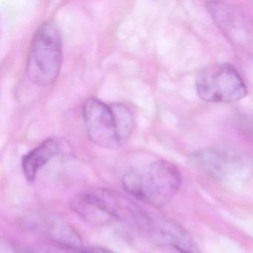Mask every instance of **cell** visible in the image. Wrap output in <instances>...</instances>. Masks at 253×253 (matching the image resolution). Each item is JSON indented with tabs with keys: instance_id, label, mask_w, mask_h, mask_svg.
<instances>
[{
	"instance_id": "obj_4",
	"label": "cell",
	"mask_w": 253,
	"mask_h": 253,
	"mask_svg": "<svg viewBox=\"0 0 253 253\" xmlns=\"http://www.w3.org/2000/svg\"><path fill=\"white\" fill-rule=\"evenodd\" d=\"M198 96L210 103H233L244 98L247 86L236 69L229 64H217L203 69L196 78Z\"/></svg>"
},
{
	"instance_id": "obj_8",
	"label": "cell",
	"mask_w": 253,
	"mask_h": 253,
	"mask_svg": "<svg viewBox=\"0 0 253 253\" xmlns=\"http://www.w3.org/2000/svg\"><path fill=\"white\" fill-rule=\"evenodd\" d=\"M151 233L159 237L179 253H201L188 231L171 219H154Z\"/></svg>"
},
{
	"instance_id": "obj_9",
	"label": "cell",
	"mask_w": 253,
	"mask_h": 253,
	"mask_svg": "<svg viewBox=\"0 0 253 253\" xmlns=\"http://www.w3.org/2000/svg\"><path fill=\"white\" fill-rule=\"evenodd\" d=\"M61 151L60 139L49 137L25 155L22 160V168L28 181H34L40 170Z\"/></svg>"
},
{
	"instance_id": "obj_1",
	"label": "cell",
	"mask_w": 253,
	"mask_h": 253,
	"mask_svg": "<svg viewBox=\"0 0 253 253\" xmlns=\"http://www.w3.org/2000/svg\"><path fill=\"white\" fill-rule=\"evenodd\" d=\"M181 183L178 169L166 161L131 169L122 180L123 186L128 193L157 208L170 204L180 190Z\"/></svg>"
},
{
	"instance_id": "obj_13",
	"label": "cell",
	"mask_w": 253,
	"mask_h": 253,
	"mask_svg": "<svg viewBox=\"0 0 253 253\" xmlns=\"http://www.w3.org/2000/svg\"><path fill=\"white\" fill-rule=\"evenodd\" d=\"M244 131L253 140V119L244 124Z\"/></svg>"
},
{
	"instance_id": "obj_12",
	"label": "cell",
	"mask_w": 253,
	"mask_h": 253,
	"mask_svg": "<svg viewBox=\"0 0 253 253\" xmlns=\"http://www.w3.org/2000/svg\"><path fill=\"white\" fill-rule=\"evenodd\" d=\"M85 249L86 253H113L103 247H93Z\"/></svg>"
},
{
	"instance_id": "obj_6",
	"label": "cell",
	"mask_w": 253,
	"mask_h": 253,
	"mask_svg": "<svg viewBox=\"0 0 253 253\" xmlns=\"http://www.w3.org/2000/svg\"><path fill=\"white\" fill-rule=\"evenodd\" d=\"M192 160L200 169L217 180L239 175L247 166L242 154L229 148L211 147L192 154Z\"/></svg>"
},
{
	"instance_id": "obj_11",
	"label": "cell",
	"mask_w": 253,
	"mask_h": 253,
	"mask_svg": "<svg viewBox=\"0 0 253 253\" xmlns=\"http://www.w3.org/2000/svg\"><path fill=\"white\" fill-rule=\"evenodd\" d=\"M47 253H86L84 247H73L54 244L48 248Z\"/></svg>"
},
{
	"instance_id": "obj_5",
	"label": "cell",
	"mask_w": 253,
	"mask_h": 253,
	"mask_svg": "<svg viewBox=\"0 0 253 253\" xmlns=\"http://www.w3.org/2000/svg\"><path fill=\"white\" fill-rule=\"evenodd\" d=\"M83 120L91 142L105 149H115L123 144L112 105L91 97L84 102Z\"/></svg>"
},
{
	"instance_id": "obj_3",
	"label": "cell",
	"mask_w": 253,
	"mask_h": 253,
	"mask_svg": "<svg viewBox=\"0 0 253 253\" xmlns=\"http://www.w3.org/2000/svg\"><path fill=\"white\" fill-rule=\"evenodd\" d=\"M63 42L60 28L53 19L44 22L31 41L26 60V75L40 86L54 84L63 64Z\"/></svg>"
},
{
	"instance_id": "obj_2",
	"label": "cell",
	"mask_w": 253,
	"mask_h": 253,
	"mask_svg": "<svg viewBox=\"0 0 253 253\" xmlns=\"http://www.w3.org/2000/svg\"><path fill=\"white\" fill-rule=\"evenodd\" d=\"M79 214L91 220L112 217L135 225L150 232L153 218L134 201L121 194L103 188L88 189L80 194L72 202Z\"/></svg>"
},
{
	"instance_id": "obj_7",
	"label": "cell",
	"mask_w": 253,
	"mask_h": 253,
	"mask_svg": "<svg viewBox=\"0 0 253 253\" xmlns=\"http://www.w3.org/2000/svg\"><path fill=\"white\" fill-rule=\"evenodd\" d=\"M30 229L43 234L59 245L83 247L81 237L75 229L64 220L47 214L31 216Z\"/></svg>"
},
{
	"instance_id": "obj_10",
	"label": "cell",
	"mask_w": 253,
	"mask_h": 253,
	"mask_svg": "<svg viewBox=\"0 0 253 253\" xmlns=\"http://www.w3.org/2000/svg\"><path fill=\"white\" fill-rule=\"evenodd\" d=\"M119 129L120 137L124 143L131 136L134 127L132 112L128 106L121 103L112 104Z\"/></svg>"
}]
</instances>
